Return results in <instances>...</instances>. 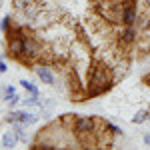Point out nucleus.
<instances>
[{
  "mask_svg": "<svg viewBox=\"0 0 150 150\" xmlns=\"http://www.w3.org/2000/svg\"><path fill=\"white\" fill-rule=\"evenodd\" d=\"M112 88V70L100 60H92L88 70V84H86V96H100Z\"/></svg>",
  "mask_w": 150,
  "mask_h": 150,
  "instance_id": "nucleus-1",
  "label": "nucleus"
},
{
  "mask_svg": "<svg viewBox=\"0 0 150 150\" xmlns=\"http://www.w3.org/2000/svg\"><path fill=\"white\" fill-rule=\"evenodd\" d=\"M22 42H24V54L18 60L22 62V64H32L34 60H38L40 58V54H42V48H40V44H38V40H36V36L32 34H28L26 32V36L22 38Z\"/></svg>",
  "mask_w": 150,
  "mask_h": 150,
  "instance_id": "nucleus-2",
  "label": "nucleus"
},
{
  "mask_svg": "<svg viewBox=\"0 0 150 150\" xmlns=\"http://www.w3.org/2000/svg\"><path fill=\"white\" fill-rule=\"evenodd\" d=\"M122 12H120V24L124 26H134L138 18V8H136V0H124L122 2Z\"/></svg>",
  "mask_w": 150,
  "mask_h": 150,
  "instance_id": "nucleus-3",
  "label": "nucleus"
},
{
  "mask_svg": "<svg viewBox=\"0 0 150 150\" xmlns=\"http://www.w3.org/2000/svg\"><path fill=\"white\" fill-rule=\"evenodd\" d=\"M136 40H138V32H136L134 26H124V28L118 32V44H120L122 48L132 46Z\"/></svg>",
  "mask_w": 150,
  "mask_h": 150,
  "instance_id": "nucleus-4",
  "label": "nucleus"
},
{
  "mask_svg": "<svg viewBox=\"0 0 150 150\" xmlns=\"http://www.w3.org/2000/svg\"><path fill=\"white\" fill-rule=\"evenodd\" d=\"M24 54V42L22 38H8V56L20 58Z\"/></svg>",
  "mask_w": 150,
  "mask_h": 150,
  "instance_id": "nucleus-5",
  "label": "nucleus"
},
{
  "mask_svg": "<svg viewBox=\"0 0 150 150\" xmlns=\"http://www.w3.org/2000/svg\"><path fill=\"white\" fill-rule=\"evenodd\" d=\"M34 72H36V76H38L40 80L44 82V84H54V74L50 72V68H48L46 64H40V66H36Z\"/></svg>",
  "mask_w": 150,
  "mask_h": 150,
  "instance_id": "nucleus-6",
  "label": "nucleus"
},
{
  "mask_svg": "<svg viewBox=\"0 0 150 150\" xmlns=\"http://www.w3.org/2000/svg\"><path fill=\"white\" fill-rule=\"evenodd\" d=\"M16 142H18V134H16L14 130L4 132V136H2V146H4V148H14Z\"/></svg>",
  "mask_w": 150,
  "mask_h": 150,
  "instance_id": "nucleus-7",
  "label": "nucleus"
},
{
  "mask_svg": "<svg viewBox=\"0 0 150 150\" xmlns=\"http://www.w3.org/2000/svg\"><path fill=\"white\" fill-rule=\"evenodd\" d=\"M4 96H6V102H8L10 108L20 102V98H18V94H16V90H14V86H6V88H4Z\"/></svg>",
  "mask_w": 150,
  "mask_h": 150,
  "instance_id": "nucleus-8",
  "label": "nucleus"
},
{
  "mask_svg": "<svg viewBox=\"0 0 150 150\" xmlns=\"http://www.w3.org/2000/svg\"><path fill=\"white\" fill-rule=\"evenodd\" d=\"M150 118V110H138L136 114L132 116V122L134 124H142V122H146Z\"/></svg>",
  "mask_w": 150,
  "mask_h": 150,
  "instance_id": "nucleus-9",
  "label": "nucleus"
},
{
  "mask_svg": "<svg viewBox=\"0 0 150 150\" xmlns=\"http://www.w3.org/2000/svg\"><path fill=\"white\" fill-rule=\"evenodd\" d=\"M36 120H38V116L32 112H22V116H20V124H34Z\"/></svg>",
  "mask_w": 150,
  "mask_h": 150,
  "instance_id": "nucleus-10",
  "label": "nucleus"
},
{
  "mask_svg": "<svg viewBox=\"0 0 150 150\" xmlns=\"http://www.w3.org/2000/svg\"><path fill=\"white\" fill-rule=\"evenodd\" d=\"M20 84H22V88L26 90V92L36 94V96H38V88H36V86H34V84H32L30 80H20Z\"/></svg>",
  "mask_w": 150,
  "mask_h": 150,
  "instance_id": "nucleus-11",
  "label": "nucleus"
},
{
  "mask_svg": "<svg viewBox=\"0 0 150 150\" xmlns=\"http://www.w3.org/2000/svg\"><path fill=\"white\" fill-rule=\"evenodd\" d=\"M74 120H76L74 114H64L60 118V124H64V126H74Z\"/></svg>",
  "mask_w": 150,
  "mask_h": 150,
  "instance_id": "nucleus-12",
  "label": "nucleus"
},
{
  "mask_svg": "<svg viewBox=\"0 0 150 150\" xmlns=\"http://www.w3.org/2000/svg\"><path fill=\"white\" fill-rule=\"evenodd\" d=\"M20 116H22V112H16V110H12L10 114L6 116V122H10V124H14V122H20Z\"/></svg>",
  "mask_w": 150,
  "mask_h": 150,
  "instance_id": "nucleus-13",
  "label": "nucleus"
},
{
  "mask_svg": "<svg viewBox=\"0 0 150 150\" xmlns=\"http://www.w3.org/2000/svg\"><path fill=\"white\" fill-rule=\"evenodd\" d=\"M24 102V106H38V96H36V94H30V96H28V98H26V100H22Z\"/></svg>",
  "mask_w": 150,
  "mask_h": 150,
  "instance_id": "nucleus-14",
  "label": "nucleus"
},
{
  "mask_svg": "<svg viewBox=\"0 0 150 150\" xmlns=\"http://www.w3.org/2000/svg\"><path fill=\"white\" fill-rule=\"evenodd\" d=\"M12 4H14L16 10H24L28 6V0H12Z\"/></svg>",
  "mask_w": 150,
  "mask_h": 150,
  "instance_id": "nucleus-15",
  "label": "nucleus"
},
{
  "mask_svg": "<svg viewBox=\"0 0 150 150\" xmlns=\"http://www.w3.org/2000/svg\"><path fill=\"white\" fill-rule=\"evenodd\" d=\"M106 128H108L110 134H114V136H120V134H122V130H120L118 126H114V124H110V122H106Z\"/></svg>",
  "mask_w": 150,
  "mask_h": 150,
  "instance_id": "nucleus-16",
  "label": "nucleus"
},
{
  "mask_svg": "<svg viewBox=\"0 0 150 150\" xmlns=\"http://www.w3.org/2000/svg\"><path fill=\"white\" fill-rule=\"evenodd\" d=\"M10 22H12V18H10V16H4V18H2V24H0V28H2V30L6 32V30L10 28Z\"/></svg>",
  "mask_w": 150,
  "mask_h": 150,
  "instance_id": "nucleus-17",
  "label": "nucleus"
},
{
  "mask_svg": "<svg viewBox=\"0 0 150 150\" xmlns=\"http://www.w3.org/2000/svg\"><path fill=\"white\" fill-rule=\"evenodd\" d=\"M4 72H6V64L0 60V74H4Z\"/></svg>",
  "mask_w": 150,
  "mask_h": 150,
  "instance_id": "nucleus-18",
  "label": "nucleus"
},
{
  "mask_svg": "<svg viewBox=\"0 0 150 150\" xmlns=\"http://www.w3.org/2000/svg\"><path fill=\"white\" fill-rule=\"evenodd\" d=\"M144 144H146V146H150V132L144 136Z\"/></svg>",
  "mask_w": 150,
  "mask_h": 150,
  "instance_id": "nucleus-19",
  "label": "nucleus"
},
{
  "mask_svg": "<svg viewBox=\"0 0 150 150\" xmlns=\"http://www.w3.org/2000/svg\"><path fill=\"white\" fill-rule=\"evenodd\" d=\"M144 2H146V6H148V8H150V0H144Z\"/></svg>",
  "mask_w": 150,
  "mask_h": 150,
  "instance_id": "nucleus-20",
  "label": "nucleus"
},
{
  "mask_svg": "<svg viewBox=\"0 0 150 150\" xmlns=\"http://www.w3.org/2000/svg\"><path fill=\"white\" fill-rule=\"evenodd\" d=\"M148 110H150V108H148Z\"/></svg>",
  "mask_w": 150,
  "mask_h": 150,
  "instance_id": "nucleus-21",
  "label": "nucleus"
}]
</instances>
